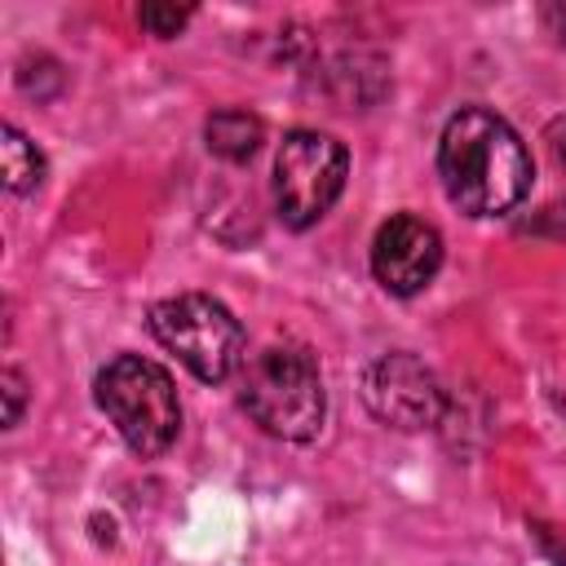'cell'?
Segmentation results:
<instances>
[{
    "mask_svg": "<svg viewBox=\"0 0 566 566\" xmlns=\"http://www.w3.org/2000/svg\"><path fill=\"white\" fill-rule=\"evenodd\" d=\"M438 177L464 217H504L531 190V155L517 128L486 111L460 106L438 137Z\"/></svg>",
    "mask_w": 566,
    "mask_h": 566,
    "instance_id": "1",
    "label": "cell"
},
{
    "mask_svg": "<svg viewBox=\"0 0 566 566\" xmlns=\"http://www.w3.org/2000/svg\"><path fill=\"white\" fill-rule=\"evenodd\" d=\"M239 407L270 438L310 442L327 416L318 358L292 340H274V345L248 354L239 367Z\"/></svg>",
    "mask_w": 566,
    "mask_h": 566,
    "instance_id": "2",
    "label": "cell"
},
{
    "mask_svg": "<svg viewBox=\"0 0 566 566\" xmlns=\"http://www.w3.org/2000/svg\"><path fill=\"white\" fill-rule=\"evenodd\" d=\"M93 398L106 411V420L119 429L128 451H137L146 460L164 455L181 433L177 385L159 363H150L142 354L111 358L93 380Z\"/></svg>",
    "mask_w": 566,
    "mask_h": 566,
    "instance_id": "3",
    "label": "cell"
},
{
    "mask_svg": "<svg viewBox=\"0 0 566 566\" xmlns=\"http://www.w3.org/2000/svg\"><path fill=\"white\" fill-rule=\"evenodd\" d=\"M150 332L155 340L177 354L195 380L217 385L243 367V323L208 292H181L150 305Z\"/></svg>",
    "mask_w": 566,
    "mask_h": 566,
    "instance_id": "4",
    "label": "cell"
},
{
    "mask_svg": "<svg viewBox=\"0 0 566 566\" xmlns=\"http://www.w3.org/2000/svg\"><path fill=\"white\" fill-rule=\"evenodd\" d=\"M349 177V150L318 133V128H296L283 137L274 155V212L287 230H310L332 212Z\"/></svg>",
    "mask_w": 566,
    "mask_h": 566,
    "instance_id": "5",
    "label": "cell"
},
{
    "mask_svg": "<svg viewBox=\"0 0 566 566\" xmlns=\"http://www.w3.org/2000/svg\"><path fill=\"white\" fill-rule=\"evenodd\" d=\"M363 402L380 424L394 429H433L447 411V394L438 376L407 349L380 354L363 371Z\"/></svg>",
    "mask_w": 566,
    "mask_h": 566,
    "instance_id": "6",
    "label": "cell"
},
{
    "mask_svg": "<svg viewBox=\"0 0 566 566\" xmlns=\"http://www.w3.org/2000/svg\"><path fill=\"white\" fill-rule=\"evenodd\" d=\"M442 270V234L411 212L389 217L371 239V274L394 296H416Z\"/></svg>",
    "mask_w": 566,
    "mask_h": 566,
    "instance_id": "7",
    "label": "cell"
},
{
    "mask_svg": "<svg viewBox=\"0 0 566 566\" xmlns=\"http://www.w3.org/2000/svg\"><path fill=\"white\" fill-rule=\"evenodd\" d=\"M203 142H208V150L217 159L248 164L265 142V124H261V115H252L243 106H221V111H212L203 119Z\"/></svg>",
    "mask_w": 566,
    "mask_h": 566,
    "instance_id": "8",
    "label": "cell"
},
{
    "mask_svg": "<svg viewBox=\"0 0 566 566\" xmlns=\"http://www.w3.org/2000/svg\"><path fill=\"white\" fill-rule=\"evenodd\" d=\"M0 159H4V190L9 195L40 190V181H44V155H40V146L22 128H13V124L0 128Z\"/></svg>",
    "mask_w": 566,
    "mask_h": 566,
    "instance_id": "9",
    "label": "cell"
},
{
    "mask_svg": "<svg viewBox=\"0 0 566 566\" xmlns=\"http://www.w3.org/2000/svg\"><path fill=\"white\" fill-rule=\"evenodd\" d=\"M62 84H66V75H62V62H57V57H49V53H27V57L18 62V88L31 93L35 102H49Z\"/></svg>",
    "mask_w": 566,
    "mask_h": 566,
    "instance_id": "10",
    "label": "cell"
},
{
    "mask_svg": "<svg viewBox=\"0 0 566 566\" xmlns=\"http://www.w3.org/2000/svg\"><path fill=\"white\" fill-rule=\"evenodd\" d=\"M195 18V9L190 4H142L137 9V22L155 35V40H172V35H181V27Z\"/></svg>",
    "mask_w": 566,
    "mask_h": 566,
    "instance_id": "11",
    "label": "cell"
},
{
    "mask_svg": "<svg viewBox=\"0 0 566 566\" xmlns=\"http://www.w3.org/2000/svg\"><path fill=\"white\" fill-rule=\"evenodd\" d=\"M0 394H4V429H13L22 420V407H27V380L18 367L0 371Z\"/></svg>",
    "mask_w": 566,
    "mask_h": 566,
    "instance_id": "12",
    "label": "cell"
},
{
    "mask_svg": "<svg viewBox=\"0 0 566 566\" xmlns=\"http://www.w3.org/2000/svg\"><path fill=\"white\" fill-rule=\"evenodd\" d=\"M544 142H548V155H553V164H557V172L566 177V115L548 124V133H544Z\"/></svg>",
    "mask_w": 566,
    "mask_h": 566,
    "instance_id": "13",
    "label": "cell"
},
{
    "mask_svg": "<svg viewBox=\"0 0 566 566\" xmlns=\"http://www.w3.org/2000/svg\"><path fill=\"white\" fill-rule=\"evenodd\" d=\"M539 22L566 44V0H553V4H539Z\"/></svg>",
    "mask_w": 566,
    "mask_h": 566,
    "instance_id": "14",
    "label": "cell"
}]
</instances>
